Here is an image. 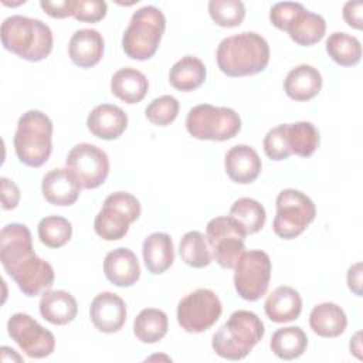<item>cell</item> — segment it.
Masks as SVG:
<instances>
[{
    "mask_svg": "<svg viewBox=\"0 0 363 363\" xmlns=\"http://www.w3.org/2000/svg\"><path fill=\"white\" fill-rule=\"evenodd\" d=\"M149 82L143 72L136 68L125 67L118 69L111 78L112 94L126 104H138L147 94Z\"/></svg>",
    "mask_w": 363,
    "mask_h": 363,
    "instance_id": "27",
    "label": "cell"
},
{
    "mask_svg": "<svg viewBox=\"0 0 363 363\" xmlns=\"http://www.w3.org/2000/svg\"><path fill=\"white\" fill-rule=\"evenodd\" d=\"M169 329L167 315L156 308H146L133 320V333L142 343L162 340Z\"/></svg>",
    "mask_w": 363,
    "mask_h": 363,
    "instance_id": "31",
    "label": "cell"
},
{
    "mask_svg": "<svg viewBox=\"0 0 363 363\" xmlns=\"http://www.w3.org/2000/svg\"><path fill=\"white\" fill-rule=\"evenodd\" d=\"M326 52L336 64L342 67H353L362 58V44L356 37L336 31L326 40Z\"/></svg>",
    "mask_w": 363,
    "mask_h": 363,
    "instance_id": "32",
    "label": "cell"
},
{
    "mask_svg": "<svg viewBox=\"0 0 363 363\" xmlns=\"http://www.w3.org/2000/svg\"><path fill=\"white\" fill-rule=\"evenodd\" d=\"M108 4L102 0H75L72 17L84 23H98L106 16Z\"/></svg>",
    "mask_w": 363,
    "mask_h": 363,
    "instance_id": "38",
    "label": "cell"
},
{
    "mask_svg": "<svg viewBox=\"0 0 363 363\" xmlns=\"http://www.w3.org/2000/svg\"><path fill=\"white\" fill-rule=\"evenodd\" d=\"M303 9L301 3L295 1H279L275 3L269 10V20L278 30L286 31L294 17Z\"/></svg>",
    "mask_w": 363,
    "mask_h": 363,
    "instance_id": "39",
    "label": "cell"
},
{
    "mask_svg": "<svg viewBox=\"0 0 363 363\" xmlns=\"http://www.w3.org/2000/svg\"><path fill=\"white\" fill-rule=\"evenodd\" d=\"M86 126L94 136L105 140H113L125 132L128 126V115L116 105L101 104L89 112Z\"/></svg>",
    "mask_w": 363,
    "mask_h": 363,
    "instance_id": "17",
    "label": "cell"
},
{
    "mask_svg": "<svg viewBox=\"0 0 363 363\" xmlns=\"http://www.w3.org/2000/svg\"><path fill=\"white\" fill-rule=\"evenodd\" d=\"M269 347L282 360L298 359L308 347V336L299 326L279 328L274 332Z\"/></svg>",
    "mask_w": 363,
    "mask_h": 363,
    "instance_id": "30",
    "label": "cell"
},
{
    "mask_svg": "<svg viewBox=\"0 0 363 363\" xmlns=\"http://www.w3.org/2000/svg\"><path fill=\"white\" fill-rule=\"evenodd\" d=\"M343 20L350 26L352 28L362 30L363 27V3L360 0L347 1L343 6Z\"/></svg>",
    "mask_w": 363,
    "mask_h": 363,
    "instance_id": "43",
    "label": "cell"
},
{
    "mask_svg": "<svg viewBox=\"0 0 363 363\" xmlns=\"http://www.w3.org/2000/svg\"><path fill=\"white\" fill-rule=\"evenodd\" d=\"M18 160L30 167L43 166L52 150V122L41 111L24 112L13 139Z\"/></svg>",
    "mask_w": 363,
    "mask_h": 363,
    "instance_id": "5",
    "label": "cell"
},
{
    "mask_svg": "<svg viewBox=\"0 0 363 363\" xmlns=\"http://www.w3.org/2000/svg\"><path fill=\"white\" fill-rule=\"evenodd\" d=\"M41 9L54 18H65L74 14L75 0H41Z\"/></svg>",
    "mask_w": 363,
    "mask_h": 363,
    "instance_id": "41",
    "label": "cell"
},
{
    "mask_svg": "<svg viewBox=\"0 0 363 363\" xmlns=\"http://www.w3.org/2000/svg\"><path fill=\"white\" fill-rule=\"evenodd\" d=\"M347 286L356 295L362 296V262H356L347 269Z\"/></svg>",
    "mask_w": 363,
    "mask_h": 363,
    "instance_id": "44",
    "label": "cell"
},
{
    "mask_svg": "<svg viewBox=\"0 0 363 363\" xmlns=\"http://www.w3.org/2000/svg\"><path fill=\"white\" fill-rule=\"evenodd\" d=\"M166 28V17L156 6L138 9L122 37V48L132 60L145 61L152 58L160 44Z\"/></svg>",
    "mask_w": 363,
    "mask_h": 363,
    "instance_id": "6",
    "label": "cell"
},
{
    "mask_svg": "<svg viewBox=\"0 0 363 363\" xmlns=\"http://www.w3.org/2000/svg\"><path fill=\"white\" fill-rule=\"evenodd\" d=\"M0 261L27 296L43 295L54 284V268L34 252L31 231L26 224L11 223L1 228Z\"/></svg>",
    "mask_w": 363,
    "mask_h": 363,
    "instance_id": "1",
    "label": "cell"
},
{
    "mask_svg": "<svg viewBox=\"0 0 363 363\" xmlns=\"http://www.w3.org/2000/svg\"><path fill=\"white\" fill-rule=\"evenodd\" d=\"M81 183L68 167H58L50 170L41 182V191L44 199L60 207L72 206L81 193Z\"/></svg>",
    "mask_w": 363,
    "mask_h": 363,
    "instance_id": "16",
    "label": "cell"
},
{
    "mask_svg": "<svg viewBox=\"0 0 363 363\" xmlns=\"http://www.w3.org/2000/svg\"><path fill=\"white\" fill-rule=\"evenodd\" d=\"M186 129L199 140L224 142L238 135L241 118L231 108L201 104L189 111Z\"/></svg>",
    "mask_w": 363,
    "mask_h": 363,
    "instance_id": "7",
    "label": "cell"
},
{
    "mask_svg": "<svg viewBox=\"0 0 363 363\" xmlns=\"http://www.w3.org/2000/svg\"><path fill=\"white\" fill-rule=\"evenodd\" d=\"M223 306L214 291L200 288L180 299L177 322L189 333H201L210 329L221 315Z\"/></svg>",
    "mask_w": 363,
    "mask_h": 363,
    "instance_id": "12",
    "label": "cell"
},
{
    "mask_svg": "<svg viewBox=\"0 0 363 363\" xmlns=\"http://www.w3.org/2000/svg\"><path fill=\"white\" fill-rule=\"evenodd\" d=\"M282 139L288 155L309 157L319 146V132L312 122L282 123Z\"/></svg>",
    "mask_w": 363,
    "mask_h": 363,
    "instance_id": "23",
    "label": "cell"
},
{
    "mask_svg": "<svg viewBox=\"0 0 363 363\" xmlns=\"http://www.w3.org/2000/svg\"><path fill=\"white\" fill-rule=\"evenodd\" d=\"M264 152L265 155L275 162L288 159L289 155L284 146V139H282V126L278 125L272 129H269L264 138Z\"/></svg>",
    "mask_w": 363,
    "mask_h": 363,
    "instance_id": "40",
    "label": "cell"
},
{
    "mask_svg": "<svg viewBox=\"0 0 363 363\" xmlns=\"http://www.w3.org/2000/svg\"><path fill=\"white\" fill-rule=\"evenodd\" d=\"M291 40L302 47L319 43L326 33V23L320 14L308 11L305 7L294 17L286 28Z\"/></svg>",
    "mask_w": 363,
    "mask_h": 363,
    "instance_id": "28",
    "label": "cell"
},
{
    "mask_svg": "<svg viewBox=\"0 0 363 363\" xmlns=\"http://www.w3.org/2000/svg\"><path fill=\"white\" fill-rule=\"evenodd\" d=\"M216 60L220 71L228 77L255 75L269 62V45L262 35L244 31L223 38L217 47Z\"/></svg>",
    "mask_w": 363,
    "mask_h": 363,
    "instance_id": "2",
    "label": "cell"
},
{
    "mask_svg": "<svg viewBox=\"0 0 363 363\" xmlns=\"http://www.w3.org/2000/svg\"><path fill=\"white\" fill-rule=\"evenodd\" d=\"M65 164L78 179L82 189L99 187L109 173V159L106 153L91 143L75 145L69 150Z\"/></svg>",
    "mask_w": 363,
    "mask_h": 363,
    "instance_id": "14",
    "label": "cell"
},
{
    "mask_svg": "<svg viewBox=\"0 0 363 363\" xmlns=\"http://www.w3.org/2000/svg\"><path fill=\"white\" fill-rule=\"evenodd\" d=\"M89 318L102 333H116L126 320V303L113 292L98 294L89 306Z\"/></svg>",
    "mask_w": 363,
    "mask_h": 363,
    "instance_id": "15",
    "label": "cell"
},
{
    "mask_svg": "<svg viewBox=\"0 0 363 363\" xmlns=\"http://www.w3.org/2000/svg\"><path fill=\"white\" fill-rule=\"evenodd\" d=\"M71 61L79 68H91L104 57V37L94 28L77 30L68 44Z\"/></svg>",
    "mask_w": 363,
    "mask_h": 363,
    "instance_id": "20",
    "label": "cell"
},
{
    "mask_svg": "<svg viewBox=\"0 0 363 363\" xmlns=\"http://www.w3.org/2000/svg\"><path fill=\"white\" fill-rule=\"evenodd\" d=\"M224 167L234 183L250 184L259 176L262 163L255 149L248 145H235L225 153Z\"/></svg>",
    "mask_w": 363,
    "mask_h": 363,
    "instance_id": "18",
    "label": "cell"
},
{
    "mask_svg": "<svg viewBox=\"0 0 363 363\" xmlns=\"http://www.w3.org/2000/svg\"><path fill=\"white\" fill-rule=\"evenodd\" d=\"M142 254L150 274H163L174 261V248L170 235L166 233H152L142 244Z\"/></svg>",
    "mask_w": 363,
    "mask_h": 363,
    "instance_id": "24",
    "label": "cell"
},
{
    "mask_svg": "<svg viewBox=\"0 0 363 363\" xmlns=\"http://www.w3.org/2000/svg\"><path fill=\"white\" fill-rule=\"evenodd\" d=\"M180 258L193 268H204L210 265L213 257L207 242V238L200 231H189L186 233L179 245Z\"/></svg>",
    "mask_w": 363,
    "mask_h": 363,
    "instance_id": "34",
    "label": "cell"
},
{
    "mask_svg": "<svg viewBox=\"0 0 363 363\" xmlns=\"http://www.w3.org/2000/svg\"><path fill=\"white\" fill-rule=\"evenodd\" d=\"M315 203L305 193L295 189H284L277 196L274 233L284 240L296 238L315 220Z\"/></svg>",
    "mask_w": 363,
    "mask_h": 363,
    "instance_id": "9",
    "label": "cell"
},
{
    "mask_svg": "<svg viewBox=\"0 0 363 363\" xmlns=\"http://www.w3.org/2000/svg\"><path fill=\"white\" fill-rule=\"evenodd\" d=\"M37 233L40 241L45 247L61 248L71 240L72 225L61 216H47L40 220Z\"/></svg>",
    "mask_w": 363,
    "mask_h": 363,
    "instance_id": "35",
    "label": "cell"
},
{
    "mask_svg": "<svg viewBox=\"0 0 363 363\" xmlns=\"http://www.w3.org/2000/svg\"><path fill=\"white\" fill-rule=\"evenodd\" d=\"M38 306L41 316L52 325H67L72 322L78 313L75 298L62 289L44 292Z\"/></svg>",
    "mask_w": 363,
    "mask_h": 363,
    "instance_id": "25",
    "label": "cell"
},
{
    "mask_svg": "<svg viewBox=\"0 0 363 363\" xmlns=\"http://www.w3.org/2000/svg\"><path fill=\"white\" fill-rule=\"evenodd\" d=\"M311 329L320 337H337L347 326L345 311L333 302H322L311 311Z\"/></svg>",
    "mask_w": 363,
    "mask_h": 363,
    "instance_id": "26",
    "label": "cell"
},
{
    "mask_svg": "<svg viewBox=\"0 0 363 363\" xmlns=\"http://www.w3.org/2000/svg\"><path fill=\"white\" fill-rule=\"evenodd\" d=\"M106 279L116 286H132L140 278V267L135 252L126 247L109 251L104 259Z\"/></svg>",
    "mask_w": 363,
    "mask_h": 363,
    "instance_id": "19",
    "label": "cell"
},
{
    "mask_svg": "<svg viewBox=\"0 0 363 363\" xmlns=\"http://www.w3.org/2000/svg\"><path fill=\"white\" fill-rule=\"evenodd\" d=\"M206 75L204 62L197 57L186 55L173 64L169 72V81L177 91L190 92L204 82Z\"/></svg>",
    "mask_w": 363,
    "mask_h": 363,
    "instance_id": "29",
    "label": "cell"
},
{
    "mask_svg": "<svg viewBox=\"0 0 363 363\" xmlns=\"http://www.w3.org/2000/svg\"><path fill=\"white\" fill-rule=\"evenodd\" d=\"M7 332L28 357L44 359L55 349L54 335L27 313L11 315L7 322Z\"/></svg>",
    "mask_w": 363,
    "mask_h": 363,
    "instance_id": "13",
    "label": "cell"
},
{
    "mask_svg": "<svg viewBox=\"0 0 363 363\" xmlns=\"http://www.w3.org/2000/svg\"><path fill=\"white\" fill-rule=\"evenodd\" d=\"M245 237L247 234L242 227L230 216L214 217L206 227V238L211 257L221 268L230 269L235 267L245 250Z\"/></svg>",
    "mask_w": 363,
    "mask_h": 363,
    "instance_id": "10",
    "label": "cell"
},
{
    "mask_svg": "<svg viewBox=\"0 0 363 363\" xmlns=\"http://www.w3.org/2000/svg\"><path fill=\"white\" fill-rule=\"evenodd\" d=\"M269 255L261 250L244 251L234 267V286L237 294L250 302L267 294L271 279Z\"/></svg>",
    "mask_w": 363,
    "mask_h": 363,
    "instance_id": "11",
    "label": "cell"
},
{
    "mask_svg": "<svg viewBox=\"0 0 363 363\" xmlns=\"http://www.w3.org/2000/svg\"><path fill=\"white\" fill-rule=\"evenodd\" d=\"M265 328L257 313L235 311L213 335L211 346L216 354L228 360H241L264 337Z\"/></svg>",
    "mask_w": 363,
    "mask_h": 363,
    "instance_id": "4",
    "label": "cell"
},
{
    "mask_svg": "<svg viewBox=\"0 0 363 363\" xmlns=\"http://www.w3.org/2000/svg\"><path fill=\"white\" fill-rule=\"evenodd\" d=\"M264 311L275 323L292 322L302 312V298L296 289L281 285L267 296Z\"/></svg>",
    "mask_w": 363,
    "mask_h": 363,
    "instance_id": "21",
    "label": "cell"
},
{
    "mask_svg": "<svg viewBox=\"0 0 363 363\" xmlns=\"http://www.w3.org/2000/svg\"><path fill=\"white\" fill-rule=\"evenodd\" d=\"M230 217H233L242 227L247 235L258 233L267 220L262 204L250 197L235 200L230 208Z\"/></svg>",
    "mask_w": 363,
    "mask_h": 363,
    "instance_id": "33",
    "label": "cell"
},
{
    "mask_svg": "<svg viewBox=\"0 0 363 363\" xmlns=\"http://www.w3.org/2000/svg\"><path fill=\"white\" fill-rule=\"evenodd\" d=\"M359 337H360V332H357L356 335H354V337L352 339V342H350V352H353L357 357H360V354H359V352H362V347H360V340H359Z\"/></svg>",
    "mask_w": 363,
    "mask_h": 363,
    "instance_id": "45",
    "label": "cell"
},
{
    "mask_svg": "<svg viewBox=\"0 0 363 363\" xmlns=\"http://www.w3.org/2000/svg\"><path fill=\"white\" fill-rule=\"evenodd\" d=\"M139 216V200L128 191H115L104 200L102 208L94 220V230L102 240L116 241L128 234L129 225Z\"/></svg>",
    "mask_w": 363,
    "mask_h": 363,
    "instance_id": "8",
    "label": "cell"
},
{
    "mask_svg": "<svg viewBox=\"0 0 363 363\" xmlns=\"http://www.w3.org/2000/svg\"><path fill=\"white\" fill-rule=\"evenodd\" d=\"M208 14L217 26L233 28L242 23L245 7L240 0H211L208 1Z\"/></svg>",
    "mask_w": 363,
    "mask_h": 363,
    "instance_id": "36",
    "label": "cell"
},
{
    "mask_svg": "<svg viewBox=\"0 0 363 363\" xmlns=\"http://www.w3.org/2000/svg\"><path fill=\"white\" fill-rule=\"evenodd\" d=\"M179 101L172 95L155 98L145 109L147 121L156 126L170 125L179 115Z\"/></svg>",
    "mask_w": 363,
    "mask_h": 363,
    "instance_id": "37",
    "label": "cell"
},
{
    "mask_svg": "<svg viewBox=\"0 0 363 363\" xmlns=\"http://www.w3.org/2000/svg\"><path fill=\"white\" fill-rule=\"evenodd\" d=\"M3 47L23 60L37 62L52 50V31L38 18L10 16L1 23Z\"/></svg>",
    "mask_w": 363,
    "mask_h": 363,
    "instance_id": "3",
    "label": "cell"
},
{
    "mask_svg": "<svg viewBox=\"0 0 363 363\" xmlns=\"http://www.w3.org/2000/svg\"><path fill=\"white\" fill-rule=\"evenodd\" d=\"M20 197H21V193H20V189L17 187V184L7 177H1V207H3V210L16 208L20 201Z\"/></svg>",
    "mask_w": 363,
    "mask_h": 363,
    "instance_id": "42",
    "label": "cell"
},
{
    "mask_svg": "<svg viewBox=\"0 0 363 363\" xmlns=\"http://www.w3.org/2000/svg\"><path fill=\"white\" fill-rule=\"evenodd\" d=\"M322 82V75L315 67L301 64L286 74L284 91L294 101H309L320 92Z\"/></svg>",
    "mask_w": 363,
    "mask_h": 363,
    "instance_id": "22",
    "label": "cell"
}]
</instances>
